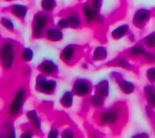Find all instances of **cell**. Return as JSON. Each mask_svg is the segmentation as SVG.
Masks as SVG:
<instances>
[{"mask_svg": "<svg viewBox=\"0 0 155 138\" xmlns=\"http://www.w3.org/2000/svg\"><path fill=\"white\" fill-rule=\"evenodd\" d=\"M14 59V50L10 44H6L2 48V64L6 69H10Z\"/></svg>", "mask_w": 155, "mask_h": 138, "instance_id": "cell-1", "label": "cell"}, {"mask_svg": "<svg viewBox=\"0 0 155 138\" xmlns=\"http://www.w3.org/2000/svg\"><path fill=\"white\" fill-rule=\"evenodd\" d=\"M36 86L38 90L45 93H50L54 90L56 87V82L53 80H47L43 77V76H39L37 77V82H36Z\"/></svg>", "mask_w": 155, "mask_h": 138, "instance_id": "cell-2", "label": "cell"}, {"mask_svg": "<svg viewBox=\"0 0 155 138\" xmlns=\"http://www.w3.org/2000/svg\"><path fill=\"white\" fill-rule=\"evenodd\" d=\"M24 90H20L17 93L16 96L15 98L14 101L12 104L11 107H10V114L14 116L15 114L18 113V111L20 108H21L22 104H23V101H24Z\"/></svg>", "mask_w": 155, "mask_h": 138, "instance_id": "cell-3", "label": "cell"}, {"mask_svg": "<svg viewBox=\"0 0 155 138\" xmlns=\"http://www.w3.org/2000/svg\"><path fill=\"white\" fill-rule=\"evenodd\" d=\"M47 18L44 15H37L36 19V24H35V35L36 36H40L42 31V29L46 24Z\"/></svg>", "mask_w": 155, "mask_h": 138, "instance_id": "cell-4", "label": "cell"}, {"mask_svg": "<svg viewBox=\"0 0 155 138\" xmlns=\"http://www.w3.org/2000/svg\"><path fill=\"white\" fill-rule=\"evenodd\" d=\"M149 12L145 10H140L138 11L137 13L135 14V16H134V19H133V21H134V24H137V25H141L145 23L146 20L149 18Z\"/></svg>", "mask_w": 155, "mask_h": 138, "instance_id": "cell-5", "label": "cell"}, {"mask_svg": "<svg viewBox=\"0 0 155 138\" xmlns=\"http://www.w3.org/2000/svg\"><path fill=\"white\" fill-rule=\"evenodd\" d=\"M74 91L78 95H84L89 91V86L83 81H78L74 85Z\"/></svg>", "mask_w": 155, "mask_h": 138, "instance_id": "cell-6", "label": "cell"}, {"mask_svg": "<svg viewBox=\"0 0 155 138\" xmlns=\"http://www.w3.org/2000/svg\"><path fill=\"white\" fill-rule=\"evenodd\" d=\"M96 93L99 95L105 97L108 94V83L107 81H102L96 87Z\"/></svg>", "mask_w": 155, "mask_h": 138, "instance_id": "cell-7", "label": "cell"}, {"mask_svg": "<svg viewBox=\"0 0 155 138\" xmlns=\"http://www.w3.org/2000/svg\"><path fill=\"white\" fill-rule=\"evenodd\" d=\"M117 116H118L117 111H107V112L104 114V116L102 117V120H103V122H104V123H113L114 121H116V120L117 119Z\"/></svg>", "mask_w": 155, "mask_h": 138, "instance_id": "cell-8", "label": "cell"}, {"mask_svg": "<svg viewBox=\"0 0 155 138\" xmlns=\"http://www.w3.org/2000/svg\"><path fill=\"white\" fill-rule=\"evenodd\" d=\"M47 36H48V38L49 40L53 41H60L62 38V33L58 29H51L48 31Z\"/></svg>", "mask_w": 155, "mask_h": 138, "instance_id": "cell-9", "label": "cell"}, {"mask_svg": "<svg viewBox=\"0 0 155 138\" xmlns=\"http://www.w3.org/2000/svg\"><path fill=\"white\" fill-rule=\"evenodd\" d=\"M41 70L46 74H52L55 71L56 65L53 61H44L43 64L41 65Z\"/></svg>", "mask_w": 155, "mask_h": 138, "instance_id": "cell-10", "label": "cell"}, {"mask_svg": "<svg viewBox=\"0 0 155 138\" xmlns=\"http://www.w3.org/2000/svg\"><path fill=\"white\" fill-rule=\"evenodd\" d=\"M127 28H128V26L127 25H122V26L118 27L117 28H116L112 31V36L113 38L115 39H119L122 37V36L125 34V32L127 31Z\"/></svg>", "mask_w": 155, "mask_h": 138, "instance_id": "cell-11", "label": "cell"}, {"mask_svg": "<svg viewBox=\"0 0 155 138\" xmlns=\"http://www.w3.org/2000/svg\"><path fill=\"white\" fill-rule=\"evenodd\" d=\"M73 54H74V48L71 47V46H68L62 51L61 58H62L64 61H70L72 58Z\"/></svg>", "mask_w": 155, "mask_h": 138, "instance_id": "cell-12", "label": "cell"}, {"mask_svg": "<svg viewBox=\"0 0 155 138\" xmlns=\"http://www.w3.org/2000/svg\"><path fill=\"white\" fill-rule=\"evenodd\" d=\"M107 57L106 49L103 47H99L95 49L94 53V60H102Z\"/></svg>", "mask_w": 155, "mask_h": 138, "instance_id": "cell-13", "label": "cell"}, {"mask_svg": "<svg viewBox=\"0 0 155 138\" xmlns=\"http://www.w3.org/2000/svg\"><path fill=\"white\" fill-rule=\"evenodd\" d=\"M12 11L17 16L19 17H24L27 13L26 7L21 6V5H15L12 8Z\"/></svg>", "mask_w": 155, "mask_h": 138, "instance_id": "cell-14", "label": "cell"}, {"mask_svg": "<svg viewBox=\"0 0 155 138\" xmlns=\"http://www.w3.org/2000/svg\"><path fill=\"white\" fill-rule=\"evenodd\" d=\"M72 102H73V96L72 94L70 92H65L64 95H63L62 99H61V104L64 105L65 107H70L72 105Z\"/></svg>", "mask_w": 155, "mask_h": 138, "instance_id": "cell-15", "label": "cell"}, {"mask_svg": "<svg viewBox=\"0 0 155 138\" xmlns=\"http://www.w3.org/2000/svg\"><path fill=\"white\" fill-rule=\"evenodd\" d=\"M120 88L126 94H130V93L133 91L134 87H133V85L131 82H127V81H123L120 83Z\"/></svg>", "mask_w": 155, "mask_h": 138, "instance_id": "cell-16", "label": "cell"}, {"mask_svg": "<svg viewBox=\"0 0 155 138\" xmlns=\"http://www.w3.org/2000/svg\"><path fill=\"white\" fill-rule=\"evenodd\" d=\"M66 23H67V27H77L80 24L79 19L77 16H75V15H73V16L68 18L66 19Z\"/></svg>", "mask_w": 155, "mask_h": 138, "instance_id": "cell-17", "label": "cell"}, {"mask_svg": "<svg viewBox=\"0 0 155 138\" xmlns=\"http://www.w3.org/2000/svg\"><path fill=\"white\" fill-rule=\"evenodd\" d=\"M54 5H55L54 0H43L42 2V7L46 11H50L53 9Z\"/></svg>", "mask_w": 155, "mask_h": 138, "instance_id": "cell-18", "label": "cell"}, {"mask_svg": "<svg viewBox=\"0 0 155 138\" xmlns=\"http://www.w3.org/2000/svg\"><path fill=\"white\" fill-rule=\"evenodd\" d=\"M28 117L30 118V120L33 122L34 124H35L37 128H40V122H39V120L38 118H37V116H36V111H29V113L28 114Z\"/></svg>", "mask_w": 155, "mask_h": 138, "instance_id": "cell-19", "label": "cell"}, {"mask_svg": "<svg viewBox=\"0 0 155 138\" xmlns=\"http://www.w3.org/2000/svg\"><path fill=\"white\" fill-rule=\"evenodd\" d=\"M131 53H132V55L145 56V54L147 53H146L141 47H140V46H137V47H133V49L131 50Z\"/></svg>", "mask_w": 155, "mask_h": 138, "instance_id": "cell-20", "label": "cell"}, {"mask_svg": "<svg viewBox=\"0 0 155 138\" xmlns=\"http://www.w3.org/2000/svg\"><path fill=\"white\" fill-rule=\"evenodd\" d=\"M145 43L150 47L155 46V32H153L145 38Z\"/></svg>", "mask_w": 155, "mask_h": 138, "instance_id": "cell-21", "label": "cell"}, {"mask_svg": "<svg viewBox=\"0 0 155 138\" xmlns=\"http://www.w3.org/2000/svg\"><path fill=\"white\" fill-rule=\"evenodd\" d=\"M147 96H148V99H149V101L151 104H155V93L153 91L152 89H150V88H147Z\"/></svg>", "mask_w": 155, "mask_h": 138, "instance_id": "cell-22", "label": "cell"}, {"mask_svg": "<svg viewBox=\"0 0 155 138\" xmlns=\"http://www.w3.org/2000/svg\"><path fill=\"white\" fill-rule=\"evenodd\" d=\"M32 57H33V53H32V51L31 49L27 48V49L24 50V53H23V58L24 60L27 61H29L31 60Z\"/></svg>", "mask_w": 155, "mask_h": 138, "instance_id": "cell-23", "label": "cell"}, {"mask_svg": "<svg viewBox=\"0 0 155 138\" xmlns=\"http://www.w3.org/2000/svg\"><path fill=\"white\" fill-rule=\"evenodd\" d=\"M84 11H85V13H86V15H87V19H88V21H91L94 16V12H93V11L91 10V8L88 7H85Z\"/></svg>", "mask_w": 155, "mask_h": 138, "instance_id": "cell-24", "label": "cell"}, {"mask_svg": "<svg viewBox=\"0 0 155 138\" xmlns=\"http://www.w3.org/2000/svg\"><path fill=\"white\" fill-rule=\"evenodd\" d=\"M104 97L101 96V95H99V94H96L95 96L93 98V103H94L96 106H99V105H101L103 103H104V99H103Z\"/></svg>", "mask_w": 155, "mask_h": 138, "instance_id": "cell-25", "label": "cell"}, {"mask_svg": "<svg viewBox=\"0 0 155 138\" xmlns=\"http://www.w3.org/2000/svg\"><path fill=\"white\" fill-rule=\"evenodd\" d=\"M147 76L148 78L152 81V82H155V68H152L147 71Z\"/></svg>", "mask_w": 155, "mask_h": 138, "instance_id": "cell-26", "label": "cell"}, {"mask_svg": "<svg viewBox=\"0 0 155 138\" xmlns=\"http://www.w3.org/2000/svg\"><path fill=\"white\" fill-rule=\"evenodd\" d=\"M2 24H3V25H4L5 27H7V28L12 29V28H14V26H13V24H12V23L11 21H10L9 19H2Z\"/></svg>", "mask_w": 155, "mask_h": 138, "instance_id": "cell-27", "label": "cell"}, {"mask_svg": "<svg viewBox=\"0 0 155 138\" xmlns=\"http://www.w3.org/2000/svg\"><path fill=\"white\" fill-rule=\"evenodd\" d=\"M94 7L96 10H99L100 6H101V0H94Z\"/></svg>", "mask_w": 155, "mask_h": 138, "instance_id": "cell-28", "label": "cell"}, {"mask_svg": "<svg viewBox=\"0 0 155 138\" xmlns=\"http://www.w3.org/2000/svg\"><path fill=\"white\" fill-rule=\"evenodd\" d=\"M73 134L70 131H65L63 133V137H72Z\"/></svg>", "mask_w": 155, "mask_h": 138, "instance_id": "cell-29", "label": "cell"}, {"mask_svg": "<svg viewBox=\"0 0 155 138\" xmlns=\"http://www.w3.org/2000/svg\"><path fill=\"white\" fill-rule=\"evenodd\" d=\"M58 132H57L56 130H53V131H51L50 133H49V135H48V137H50V138L51 137H52V138L57 137V136H58Z\"/></svg>", "mask_w": 155, "mask_h": 138, "instance_id": "cell-30", "label": "cell"}, {"mask_svg": "<svg viewBox=\"0 0 155 138\" xmlns=\"http://www.w3.org/2000/svg\"><path fill=\"white\" fill-rule=\"evenodd\" d=\"M31 134L30 132H28V133H25L24 134H23L22 135V137H31Z\"/></svg>", "mask_w": 155, "mask_h": 138, "instance_id": "cell-31", "label": "cell"}, {"mask_svg": "<svg viewBox=\"0 0 155 138\" xmlns=\"http://www.w3.org/2000/svg\"><path fill=\"white\" fill-rule=\"evenodd\" d=\"M12 132H14V131H13V129H12V130H11V133H12ZM12 137H15V135H14V134H12Z\"/></svg>", "mask_w": 155, "mask_h": 138, "instance_id": "cell-32", "label": "cell"}]
</instances>
